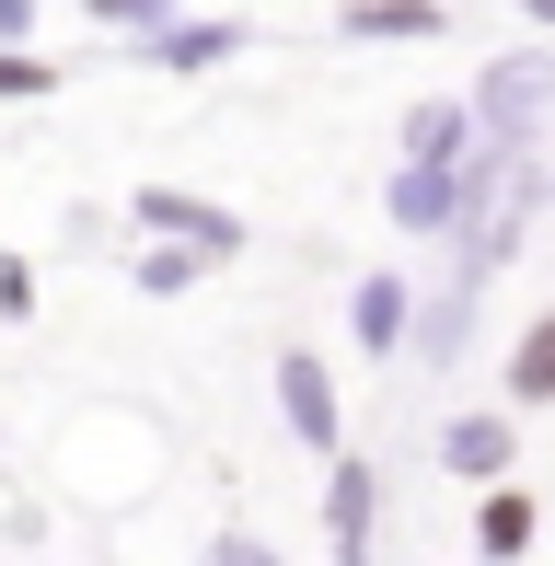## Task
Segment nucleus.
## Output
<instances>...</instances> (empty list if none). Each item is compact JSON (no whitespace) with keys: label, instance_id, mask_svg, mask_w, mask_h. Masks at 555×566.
I'll list each match as a JSON object with an SVG mask.
<instances>
[{"label":"nucleus","instance_id":"nucleus-4","mask_svg":"<svg viewBox=\"0 0 555 566\" xmlns=\"http://www.w3.org/2000/svg\"><path fill=\"white\" fill-rule=\"evenodd\" d=\"M406 324H417L406 277H359V301H347V336H359L370 358H383V347H406Z\"/></svg>","mask_w":555,"mask_h":566},{"label":"nucleus","instance_id":"nucleus-7","mask_svg":"<svg viewBox=\"0 0 555 566\" xmlns=\"http://www.w3.org/2000/svg\"><path fill=\"white\" fill-rule=\"evenodd\" d=\"M232 23H209V12H197V23H163V35H150V59H163V70H220V59H232Z\"/></svg>","mask_w":555,"mask_h":566},{"label":"nucleus","instance_id":"nucleus-8","mask_svg":"<svg viewBox=\"0 0 555 566\" xmlns=\"http://www.w3.org/2000/svg\"><path fill=\"white\" fill-rule=\"evenodd\" d=\"M440 0H347V35H440Z\"/></svg>","mask_w":555,"mask_h":566},{"label":"nucleus","instance_id":"nucleus-6","mask_svg":"<svg viewBox=\"0 0 555 566\" xmlns=\"http://www.w3.org/2000/svg\"><path fill=\"white\" fill-rule=\"evenodd\" d=\"M510 405H555V313L521 324V347H510Z\"/></svg>","mask_w":555,"mask_h":566},{"label":"nucleus","instance_id":"nucleus-5","mask_svg":"<svg viewBox=\"0 0 555 566\" xmlns=\"http://www.w3.org/2000/svg\"><path fill=\"white\" fill-rule=\"evenodd\" d=\"M440 462H451V474H510V417H451Z\"/></svg>","mask_w":555,"mask_h":566},{"label":"nucleus","instance_id":"nucleus-3","mask_svg":"<svg viewBox=\"0 0 555 566\" xmlns=\"http://www.w3.org/2000/svg\"><path fill=\"white\" fill-rule=\"evenodd\" d=\"M370 509H383V474L359 451H336V485H324V544L336 555H370Z\"/></svg>","mask_w":555,"mask_h":566},{"label":"nucleus","instance_id":"nucleus-12","mask_svg":"<svg viewBox=\"0 0 555 566\" xmlns=\"http://www.w3.org/2000/svg\"><path fill=\"white\" fill-rule=\"evenodd\" d=\"M23 12H35V0H0V23H12V35H23Z\"/></svg>","mask_w":555,"mask_h":566},{"label":"nucleus","instance_id":"nucleus-11","mask_svg":"<svg viewBox=\"0 0 555 566\" xmlns=\"http://www.w3.org/2000/svg\"><path fill=\"white\" fill-rule=\"evenodd\" d=\"M0 93H46V59H0Z\"/></svg>","mask_w":555,"mask_h":566},{"label":"nucleus","instance_id":"nucleus-10","mask_svg":"<svg viewBox=\"0 0 555 566\" xmlns=\"http://www.w3.org/2000/svg\"><path fill=\"white\" fill-rule=\"evenodd\" d=\"M463 127H474V105H417V116H406V150H417V163H451Z\"/></svg>","mask_w":555,"mask_h":566},{"label":"nucleus","instance_id":"nucleus-1","mask_svg":"<svg viewBox=\"0 0 555 566\" xmlns=\"http://www.w3.org/2000/svg\"><path fill=\"white\" fill-rule=\"evenodd\" d=\"M139 220H150V231H174L186 254H209V266H220V254H243V220L220 209V197H186V186H139Z\"/></svg>","mask_w":555,"mask_h":566},{"label":"nucleus","instance_id":"nucleus-2","mask_svg":"<svg viewBox=\"0 0 555 566\" xmlns=\"http://www.w3.org/2000/svg\"><path fill=\"white\" fill-rule=\"evenodd\" d=\"M278 417H290V440H313V451H336V381H324V358L313 347H290L278 358Z\"/></svg>","mask_w":555,"mask_h":566},{"label":"nucleus","instance_id":"nucleus-9","mask_svg":"<svg viewBox=\"0 0 555 566\" xmlns=\"http://www.w3.org/2000/svg\"><path fill=\"white\" fill-rule=\"evenodd\" d=\"M474 544H486V555H533V497H521V485H498L486 521H474Z\"/></svg>","mask_w":555,"mask_h":566}]
</instances>
